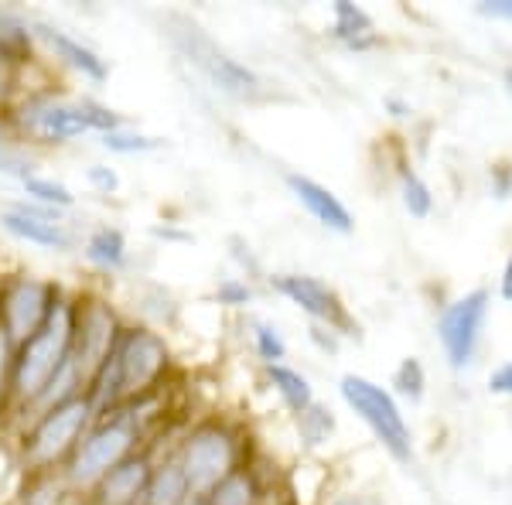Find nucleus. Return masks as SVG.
Listing matches in <instances>:
<instances>
[{
    "label": "nucleus",
    "instance_id": "32",
    "mask_svg": "<svg viewBox=\"0 0 512 505\" xmlns=\"http://www.w3.org/2000/svg\"><path fill=\"white\" fill-rule=\"evenodd\" d=\"M256 301V291L246 277H219L216 280V304L229 311H243Z\"/></svg>",
    "mask_w": 512,
    "mask_h": 505
},
{
    "label": "nucleus",
    "instance_id": "3",
    "mask_svg": "<svg viewBox=\"0 0 512 505\" xmlns=\"http://www.w3.org/2000/svg\"><path fill=\"white\" fill-rule=\"evenodd\" d=\"M72 294L62 287L59 301H55L52 314L45 318L28 342L14 349V379H11V420L21 413L31 400L45 389L48 379L59 372L72 355ZM7 420V424H11Z\"/></svg>",
    "mask_w": 512,
    "mask_h": 505
},
{
    "label": "nucleus",
    "instance_id": "33",
    "mask_svg": "<svg viewBox=\"0 0 512 505\" xmlns=\"http://www.w3.org/2000/svg\"><path fill=\"white\" fill-rule=\"evenodd\" d=\"M11 379H14V342L0 328V427L11 420Z\"/></svg>",
    "mask_w": 512,
    "mask_h": 505
},
{
    "label": "nucleus",
    "instance_id": "44",
    "mask_svg": "<svg viewBox=\"0 0 512 505\" xmlns=\"http://www.w3.org/2000/svg\"><path fill=\"white\" fill-rule=\"evenodd\" d=\"M325 505H369V502L362 499V495H335V499Z\"/></svg>",
    "mask_w": 512,
    "mask_h": 505
},
{
    "label": "nucleus",
    "instance_id": "17",
    "mask_svg": "<svg viewBox=\"0 0 512 505\" xmlns=\"http://www.w3.org/2000/svg\"><path fill=\"white\" fill-rule=\"evenodd\" d=\"M0 59H7L21 72L35 69L41 59L35 18L14 4H0Z\"/></svg>",
    "mask_w": 512,
    "mask_h": 505
},
{
    "label": "nucleus",
    "instance_id": "28",
    "mask_svg": "<svg viewBox=\"0 0 512 505\" xmlns=\"http://www.w3.org/2000/svg\"><path fill=\"white\" fill-rule=\"evenodd\" d=\"M390 393L400 396V400L407 403H420L427 393V369L424 362L414 359V355H407V359L400 362V366L393 369V379H390Z\"/></svg>",
    "mask_w": 512,
    "mask_h": 505
},
{
    "label": "nucleus",
    "instance_id": "43",
    "mask_svg": "<svg viewBox=\"0 0 512 505\" xmlns=\"http://www.w3.org/2000/svg\"><path fill=\"white\" fill-rule=\"evenodd\" d=\"M11 144H21V140L14 137L11 123H7V117H4V113H0V147H11Z\"/></svg>",
    "mask_w": 512,
    "mask_h": 505
},
{
    "label": "nucleus",
    "instance_id": "8",
    "mask_svg": "<svg viewBox=\"0 0 512 505\" xmlns=\"http://www.w3.org/2000/svg\"><path fill=\"white\" fill-rule=\"evenodd\" d=\"M338 393H342L345 407H349L362 424L369 427V434L383 444V451L400 465H414V434L403 417L400 403L386 386L373 383V379L359 376V372H345L338 379Z\"/></svg>",
    "mask_w": 512,
    "mask_h": 505
},
{
    "label": "nucleus",
    "instance_id": "46",
    "mask_svg": "<svg viewBox=\"0 0 512 505\" xmlns=\"http://www.w3.org/2000/svg\"><path fill=\"white\" fill-rule=\"evenodd\" d=\"M65 505H89V502H86V499H76V495H72V499L65 502Z\"/></svg>",
    "mask_w": 512,
    "mask_h": 505
},
{
    "label": "nucleus",
    "instance_id": "40",
    "mask_svg": "<svg viewBox=\"0 0 512 505\" xmlns=\"http://www.w3.org/2000/svg\"><path fill=\"white\" fill-rule=\"evenodd\" d=\"M383 110L390 113L393 120H407L410 113H414V106L407 103L403 96H396V93H390V96H383Z\"/></svg>",
    "mask_w": 512,
    "mask_h": 505
},
{
    "label": "nucleus",
    "instance_id": "7",
    "mask_svg": "<svg viewBox=\"0 0 512 505\" xmlns=\"http://www.w3.org/2000/svg\"><path fill=\"white\" fill-rule=\"evenodd\" d=\"M130 318L110 301V294L96 287H82L72 294V366L79 369L82 383L93 379V372L117 352L123 328Z\"/></svg>",
    "mask_w": 512,
    "mask_h": 505
},
{
    "label": "nucleus",
    "instance_id": "2",
    "mask_svg": "<svg viewBox=\"0 0 512 505\" xmlns=\"http://www.w3.org/2000/svg\"><path fill=\"white\" fill-rule=\"evenodd\" d=\"M171 454L185 471V482L195 499H202L209 488H216L229 471L246 465V437L233 420L222 413H209L192 420L171 444Z\"/></svg>",
    "mask_w": 512,
    "mask_h": 505
},
{
    "label": "nucleus",
    "instance_id": "37",
    "mask_svg": "<svg viewBox=\"0 0 512 505\" xmlns=\"http://www.w3.org/2000/svg\"><path fill=\"white\" fill-rule=\"evenodd\" d=\"M489 188L499 202L512 198V164H492L489 168Z\"/></svg>",
    "mask_w": 512,
    "mask_h": 505
},
{
    "label": "nucleus",
    "instance_id": "1",
    "mask_svg": "<svg viewBox=\"0 0 512 505\" xmlns=\"http://www.w3.org/2000/svg\"><path fill=\"white\" fill-rule=\"evenodd\" d=\"M168 41L216 93L236 99V103H260V99L270 96V82L253 65H246L233 52H226L198 21L185 18V14H171Z\"/></svg>",
    "mask_w": 512,
    "mask_h": 505
},
{
    "label": "nucleus",
    "instance_id": "26",
    "mask_svg": "<svg viewBox=\"0 0 512 505\" xmlns=\"http://www.w3.org/2000/svg\"><path fill=\"white\" fill-rule=\"evenodd\" d=\"M250 345L253 355L260 359V366H277V362L287 359V338L280 335L274 321H263V318L250 321Z\"/></svg>",
    "mask_w": 512,
    "mask_h": 505
},
{
    "label": "nucleus",
    "instance_id": "29",
    "mask_svg": "<svg viewBox=\"0 0 512 505\" xmlns=\"http://www.w3.org/2000/svg\"><path fill=\"white\" fill-rule=\"evenodd\" d=\"M294 424H297V437H301L308 447H321V444H328L332 441V434H335V413L325 407V403H315V407H308L301 413V417H294Z\"/></svg>",
    "mask_w": 512,
    "mask_h": 505
},
{
    "label": "nucleus",
    "instance_id": "24",
    "mask_svg": "<svg viewBox=\"0 0 512 505\" xmlns=\"http://www.w3.org/2000/svg\"><path fill=\"white\" fill-rule=\"evenodd\" d=\"M69 499L72 492L65 488L59 471H45V475H24L14 505H65Z\"/></svg>",
    "mask_w": 512,
    "mask_h": 505
},
{
    "label": "nucleus",
    "instance_id": "45",
    "mask_svg": "<svg viewBox=\"0 0 512 505\" xmlns=\"http://www.w3.org/2000/svg\"><path fill=\"white\" fill-rule=\"evenodd\" d=\"M502 89H506V96H509V103H512V62L502 69Z\"/></svg>",
    "mask_w": 512,
    "mask_h": 505
},
{
    "label": "nucleus",
    "instance_id": "30",
    "mask_svg": "<svg viewBox=\"0 0 512 505\" xmlns=\"http://www.w3.org/2000/svg\"><path fill=\"white\" fill-rule=\"evenodd\" d=\"M79 99H82V113H86L89 134H93V137H106V134H113V130L130 127V120L123 117L120 110H113L110 103H103V99H96L89 93H82Z\"/></svg>",
    "mask_w": 512,
    "mask_h": 505
},
{
    "label": "nucleus",
    "instance_id": "41",
    "mask_svg": "<svg viewBox=\"0 0 512 505\" xmlns=\"http://www.w3.org/2000/svg\"><path fill=\"white\" fill-rule=\"evenodd\" d=\"M151 236L164 239V243H195V236H192V233H178L175 226H154V229H151Z\"/></svg>",
    "mask_w": 512,
    "mask_h": 505
},
{
    "label": "nucleus",
    "instance_id": "5",
    "mask_svg": "<svg viewBox=\"0 0 512 505\" xmlns=\"http://www.w3.org/2000/svg\"><path fill=\"white\" fill-rule=\"evenodd\" d=\"M96 424V413L89 407L86 393L76 400L62 403V407L41 413L14 430V447H18V461L24 475H45V471H62L69 454L76 451L89 427Z\"/></svg>",
    "mask_w": 512,
    "mask_h": 505
},
{
    "label": "nucleus",
    "instance_id": "13",
    "mask_svg": "<svg viewBox=\"0 0 512 505\" xmlns=\"http://www.w3.org/2000/svg\"><path fill=\"white\" fill-rule=\"evenodd\" d=\"M0 229L18 243L38 246L48 253H72L79 246V236L69 226V215L28 202V198H14L11 205L0 209Z\"/></svg>",
    "mask_w": 512,
    "mask_h": 505
},
{
    "label": "nucleus",
    "instance_id": "23",
    "mask_svg": "<svg viewBox=\"0 0 512 505\" xmlns=\"http://www.w3.org/2000/svg\"><path fill=\"white\" fill-rule=\"evenodd\" d=\"M21 198H28V202H38V205H48V209H59L69 215L72 209H76V192H72L65 181L52 178V175H41V171H35V175H28L21 181Z\"/></svg>",
    "mask_w": 512,
    "mask_h": 505
},
{
    "label": "nucleus",
    "instance_id": "19",
    "mask_svg": "<svg viewBox=\"0 0 512 505\" xmlns=\"http://www.w3.org/2000/svg\"><path fill=\"white\" fill-rule=\"evenodd\" d=\"M328 38L342 45L345 52H373L383 45V35L376 31V21L366 7L352 4V0H335L332 4V24H328Z\"/></svg>",
    "mask_w": 512,
    "mask_h": 505
},
{
    "label": "nucleus",
    "instance_id": "15",
    "mask_svg": "<svg viewBox=\"0 0 512 505\" xmlns=\"http://www.w3.org/2000/svg\"><path fill=\"white\" fill-rule=\"evenodd\" d=\"M284 185H287V192L294 195V202L301 205V209L308 212L321 229H328V233H335V236H352L355 233L352 209L332 192V188L321 185L318 178L301 175V171H284Z\"/></svg>",
    "mask_w": 512,
    "mask_h": 505
},
{
    "label": "nucleus",
    "instance_id": "35",
    "mask_svg": "<svg viewBox=\"0 0 512 505\" xmlns=\"http://www.w3.org/2000/svg\"><path fill=\"white\" fill-rule=\"evenodd\" d=\"M86 185L93 188L96 195L110 198V195L120 192L123 181H120V171L113 168V164H89V168H86Z\"/></svg>",
    "mask_w": 512,
    "mask_h": 505
},
{
    "label": "nucleus",
    "instance_id": "11",
    "mask_svg": "<svg viewBox=\"0 0 512 505\" xmlns=\"http://www.w3.org/2000/svg\"><path fill=\"white\" fill-rule=\"evenodd\" d=\"M492 291L489 287H475V291L454 297L437 314V342L454 372H465L475 362L478 345H482V331L489 321Z\"/></svg>",
    "mask_w": 512,
    "mask_h": 505
},
{
    "label": "nucleus",
    "instance_id": "20",
    "mask_svg": "<svg viewBox=\"0 0 512 505\" xmlns=\"http://www.w3.org/2000/svg\"><path fill=\"white\" fill-rule=\"evenodd\" d=\"M202 505H267V488H263V478L253 468V461L229 471L216 488H209L202 495Z\"/></svg>",
    "mask_w": 512,
    "mask_h": 505
},
{
    "label": "nucleus",
    "instance_id": "12",
    "mask_svg": "<svg viewBox=\"0 0 512 505\" xmlns=\"http://www.w3.org/2000/svg\"><path fill=\"white\" fill-rule=\"evenodd\" d=\"M267 284H270V291L284 297L287 304H294L301 314H308L311 325H325L342 338L359 335V325H355L349 308L342 304L338 291L332 284H325L321 277H315V273L280 270V273H267Z\"/></svg>",
    "mask_w": 512,
    "mask_h": 505
},
{
    "label": "nucleus",
    "instance_id": "18",
    "mask_svg": "<svg viewBox=\"0 0 512 505\" xmlns=\"http://www.w3.org/2000/svg\"><path fill=\"white\" fill-rule=\"evenodd\" d=\"M79 246H82L79 250L82 260L96 273H103V277H117V273H127L130 267V239L120 226H113V222L93 226L82 236Z\"/></svg>",
    "mask_w": 512,
    "mask_h": 505
},
{
    "label": "nucleus",
    "instance_id": "34",
    "mask_svg": "<svg viewBox=\"0 0 512 505\" xmlns=\"http://www.w3.org/2000/svg\"><path fill=\"white\" fill-rule=\"evenodd\" d=\"M38 164L35 157L28 154V147L24 144H11V147H0V175L4 178H14L21 185L28 175H35Z\"/></svg>",
    "mask_w": 512,
    "mask_h": 505
},
{
    "label": "nucleus",
    "instance_id": "47",
    "mask_svg": "<svg viewBox=\"0 0 512 505\" xmlns=\"http://www.w3.org/2000/svg\"><path fill=\"white\" fill-rule=\"evenodd\" d=\"M188 505H202V499H192V502H188Z\"/></svg>",
    "mask_w": 512,
    "mask_h": 505
},
{
    "label": "nucleus",
    "instance_id": "25",
    "mask_svg": "<svg viewBox=\"0 0 512 505\" xmlns=\"http://www.w3.org/2000/svg\"><path fill=\"white\" fill-rule=\"evenodd\" d=\"M99 147L113 157H140V154H154L161 147H168V140L158 137V134H144L137 127H123V130H113L106 137H96Z\"/></svg>",
    "mask_w": 512,
    "mask_h": 505
},
{
    "label": "nucleus",
    "instance_id": "39",
    "mask_svg": "<svg viewBox=\"0 0 512 505\" xmlns=\"http://www.w3.org/2000/svg\"><path fill=\"white\" fill-rule=\"evenodd\" d=\"M475 11L482 14V18L509 21V24H512V0H478Z\"/></svg>",
    "mask_w": 512,
    "mask_h": 505
},
{
    "label": "nucleus",
    "instance_id": "27",
    "mask_svg": "<svg viewBox=\"0 0 512 505\" xmlns=\"http://www.w3.org/2000/svg\"><path fill=\"white\" fill-rule=\"evenodd\" d=\"M400 202H403V209H407L410 219H431V212H434L431 185H427V181L410 168L400 171Z\"/></svg>",
    "mask_w": 512,
    "mask_h": 505
},
{
    "label": "nucleus",
    "instance_id": "36",
    "mask_svg": "<svg viewBox=\"0 0 512 505\" xmlns=\"http://www.w3.org/2000/svg\"><path fill=\"white\" fill-rule=\"evenodd\" d=\"M308 342L325 355H338V349H342V335H335V331L325 325H308Z\"/></svg>",
    "mask_w": 512,
    "mask_h": 505
},
{
    "label": "nucleus",
    "instance_id": "42",
    "mask_svg": "<svg viewBox=\"0 0 512 505\" xmlns=\"http://www.w3.org/2000/svg\"><path fill=\"white\" fill-rule=\"evenodd\" d=\"M499 297L506 304H512V256L506 260V267H502V277H499Z\"/></svg>",
    "mask_w": 512,
    "mask_h": 505
},
{
    "label": "nucleus",
    "instance_id": "4",
    "mask_svg": "<svg viewBox=\"0 0 512 505\" xmlns=\"http://www.w3.org/2000/svg\"><path fill=\"white\" fill-rule=\"evenodd\" d=\"M4 117L24 147L28 144L65 147L72 140L93 137L89 134L86 113H82V99L76 93H69V89L55 86V82L24 86V93L14 99Z\"/></svg>",
    "mask_w": 512,
    "mask_h": 505
},
{
    "label": "nucleus",
    "instance_id": "6",
    "mask_svg": "<svg viewBox=\"0 0 512 505\" xmlns=\"http://www.w3.org/2000/svg\"><path fill=\"white\" fill-rule=\"evenodd\" d=\"M144 447L147 437L130 420H123L120 413H106V417H96V424L82 434V441L69 454L59 475L76 499H86L106 471H113L120 461H127L130 454L144 451Z\"/></svg>",
    "mask_w": 512,
    "mask_h": 505
},
{
    "label": "nucleus",
    "instance_id": "9",
    "mask_svg": "<svg viewBox=\"0 0 512 505\" xmlns=\"http://www.w3.org/2000/svg\"><path fill=\"white\" fill-rule=\"evenodd\" d=\"M113 362H117V376H120V396L123 400H134V396L168 386L175 352H171L168 338L154 325H147V321H127L117 352H113Z\"/></svg>",
    "mask_w": 512,
    "mask_h": 505
},
{
    "label": "nucleus",
    "instance_id": "31",
    "mask_svg": "<svg viewBox=\"0 0 512 505\" xmlns=\"http://www.w3.org/2000/svg\"><path fill=\"white\" fill-rule=\"evenodd\" d=\"M21 482H24V468L18 461V447H14V441H4V434H0V502L14 505L21 492Z\"/></svg>",
    "mask_w": 512,
    "mask_h": 505
},
{
    "label": "nucleus",
    "instance_id": "16",
    "mask_svg": "<svg viewBox=\"0 0 512 505\" xmlns=\"http://www.w3.org/2000/svg\"><path fill=\"white\" fill-rule=\"evenodd\" d=\"M151 468H154V451L130 454L127 461H120L113 471H106L103 478L93 485V492L86 495L89 505H144L147 482H151Z\"/></svg>",
    "mask_w": 512,
    "mask_h": 505
},
{
    "label": "nucleus",
    "instance_id": "14",
    "mask_svg": "<svg viewBox=\"0 0 512 505\" xmlns=\"http://www.w3.org/2000/svg\"><path fill=\"white\" fill-rule=\"evenodd\" d=\"M35 35H38L41 55H48L55 65L69 69L72 76H79L82 82L103 86V82L110 79V62H106L89 41L72 35L69 28H62V24H55L48 18H35Z\"/></svg>",
    "mask_w": 512,
    "mask_h": 505
},
{
    "label": "nucleus",
    "instance_id": "21",
    "mask_svg": "<svg viewBox=\"0 0 512 505\" xmlns=\"http://www.w3.org/2000/svg\"><path fill=\"white\" fill-rule=\"evenodd\" d=\"M195 495L185 482V471L175 461V454L164 451L154 454V468H151V482H147L144 505H188Z\"/></svg>",
    "mask_w": 512,
    "mask_h": 505
},
{
    "label": "nucleus",
    "instance_id": "38",
    "mask_svg": "<svg viewBox=\"0 0 512 505\" xmlns=\"http://www.w3.org/2000/svg\"><path fill=\"white\" fill-rule=\"evenodd\" d=\"M489 393L492 396H512V359L499 362V366L489 372Z\"/></svg>",
    "mask_w": 512,
    "mask_h": 505
},
{
    "label": "nucleus",
    "instance_id": "22",
    "mask_svg": "<svg viewBox=\"0 0 512 505\" xmlns=\"http://www.w3.org/2000/svg\"><path fill=\"white\" fill-rule=\"evenodd\" d=\"M263 379H267V386L280 396V403H284L291 417H301L304 410L318 403L311 379L304 376L301 369L287 366V362H277V366H263Z\"/></svg>",
    "mask_w": 512,
    "mask_h": 505
},
{
    "label": "nucleus",
    "instance_id": "10",
    "mask_svg": "<svg viewBox=\"0 0 512 505\" xmlns=\"http://www.w3.org/2000/svg\"><path fill=\"white\" fill-rule=\"evenodd\" d=\"M62 287L65 284H59V280L41 277V273L31 270L0 273V328L7 331L14 349L21 342H28L45 325V318L52 314L55 301H59Z\"/></svg>",
    "mask_w": 512,
    "mask_h": 505
}]
</instances>
